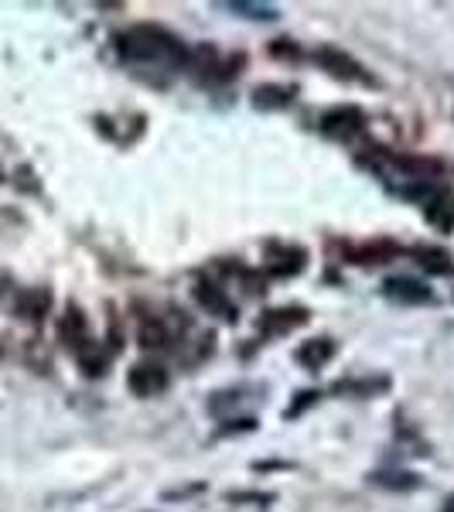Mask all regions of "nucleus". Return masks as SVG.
Returning a JSON list of instances; mask_svg holds the SVG:
<instances>
[{
    "instance_id": "f257e3e1",
    "label": "nucleus",
    "mask_w": 454,
    "mask_h": 512,
    "mask_svg": "<svg viewBox=\"0 0 454 512\" xmlns=\"http://www.w3.org/2000/svg\"><path fill=\"white\" fill-rule=\"evenodd\" d=\"M117 48L127 62H147V65H178L188 62L185 45L171 35V31L158 28V24H134L123 35H117Z\"/></svg>"
},
{
    "instance_id": "f03ea898",
    "label": "nucleus",
    "mask_w": 454,
    "mask_h": 512,
    "mask_svg": "<svg viewBox=\"0 0 454 512\" xmlns=\"http://www.w3.org/2000/svg\"><path fill=\"white\" fill-rule=\"evenodd\" d=\"M362 127H366V113L359 106H338V110H328L321 117V134L335 140H352L356 134H362Z\"/></svg>"
},
{
    "instance_id": "7ed1b4c3",
    "label": "nucleus",
    "mask_w": 454,
    "mask_h": 512,
    "mask_svg": "<svg viewBox=\"0 0 454 512\" xmlns=\"http://www.w3.org/2000/svg\"><path fill=\"white\" fill-rule=\"evenodd\" d=\"M168 383H171V376H168V369L158 366V362H137L134 369H130V376H127V386H130V393L134 396H158L168 390Z\"/></svg>"
},
{
    "instance_id": "20e7f679",
    "label": "nucleus",
    "mask_w": 454,
    "mask_h": 512,
    "mask_svg": "<svg viewBox=\"0 0 454 512\" xmlns=\"http://www.w3.org/2000/svg\"><path fill=\"white\" fill-rule=\"evenodd\" d=\"M383 294L396 304H431L434 294L427 284H420L414 277H390L383 284Z\"/></svg>"
},
{
    "instance_id": "39448f33",
    "label": "nucleus",
    "mask_w": 454,
    "mask_h": 512,
    "mask_svg": "<svg viewBox=\"0 0 454 512\" xmlns=\"http://www.w3.org/2000/svg\"><path fill=\"white\" fill-rule=\"evenodd\" d=\"M315 59H318L321 65H325V69L332 72L335 79H359V76H362L359 62L352 59V55H345L342 48L325 45V48H318V52H315Z\"/></svg>"
},
{
    "instance_id": "423d86ee",
    "label": "nucleus",
    "mask_w": 454,
    "mask_h": 512,
    "mask_svg": "<svg viewBox=\"0 0 454 512\" xmlns=\"http://www.w3.org/2000/svg\"><path fill=\"white\" fill-rule=\"evenodd\" d=\"M304 321H308V311L304 308H274L263 315L260 328L267 335H280V332H291V328L304 325Z\"/></svg>"
},
{
    "instance_id": "0eeeda50",
    "label": "nucleus",
    "mask_w": 454,
    "mask_h": 512,
    "mask_svg": "<svg viewBox=\"0 0 454 512\" xmlns=\"http://www.w3.org/2000/svg\"><path fill=\"white\" fill-rule=\"evenodd\" d=\"M59 338L69 349H82V345L89 342V328H86V318H82V311L79 308H69L62 315V321H59Z\"/></svg>"
},
{
    "instance_id": "6e6552de",
    "label": "nucleus",
    "mask_w": 454,
    "mask_h": 512,
    "mask_svg": "<svg viewBox=\"0 0 454 512\" xmlns=\"http://www.w3.org/2000/svg\"><path fill=\"white\" fill-rule=\"evenodd\" d=\"M332 355H335V342H332V338H311V342H304L301 349H297V362H301L304 369H311V373H315V369L325 366Z\"/></svg>"
},
{
    "instance_id": "1a4fd4ad",
    "label": "nucleus",
    "mask_w": 454,
    "mask_h": 512,
    "mask_svg": "<svg viewBox=\"0 0 454 512\" xmlns=\"http://www.w3.org/2000/svg\"><path fill=\"white\" fill-rule=\"evenodd\" d=\"M195 297L205 304V308L216 311V315H222L226 321H236V308H233V301H229V297L222 294L216 284H198V287H195Z\"/></svg>"
},
{
    "instance_id": "9d476101",
    "label": "nucleus",
    "mask_w": 454,
    "mask_h": 512,
    "mask_svg": "<svg viewBox=\"0 0 454 512\" xmlns=\"http://www.w3.org/2000/svg\"><path fill=\"white\" fill-rule=\"evenodd\" d=\"M291 99H294L291 86H260L253 93V106L257 110H284V106H291Z\"/></svg>"
},
{
    "instance_id": "9b49d317",
    "label": "nucleus",
    "mask_w": 454,
    "mask_h": 512,
    "mask_svg": "<svg viewBox=\"0 0 454 512\" xmlns=\"http://www.w3.org/2000/svg\"><path fill=\"white\" fill-rule=\"evenodd\" d=\"M48 304H52V294H48L45 287H35V291H24V294L18 297V315H21V318L38 321V318L48 311Z\"/></svg>"
},
{
    "instance_id": "f8f14e48",
    "label": "nucleus",
    "mask_w": 454,
    "mask_h": 512,
    "mask_svg": "<svg viewBox=\"0 0 454 512\" xmlns=\"http://www.w3.org/2000/svg\"><path fill=\"white\" fill-rule=\"evenodd\" d=\"M226 11L239 14V18H250V21H277V7L274 4H250V0H229V4H222Z\"/></svg>"
},
{
    "instance_id": "ddd939ff",
    "label": "nucleus",
    "mask_w": 454,
    "mask_h": 512,
    "mask_svg": "<svg viewBox=\"0 0 454 512\" xmlns=\"http://www.w3.org/2000/svg\"><path fill=\"white\" fill-rule=\"evenodd\" d=\"M76 355H79V366L86 369V376H103L106 373V352L99 349V342H93V338H89Z\"/></svg>"
},
{
    "instance_id": "4468645a",
    "label": "nucleus",
    "mask_w": 454,
    "mask_h": 512,
    "mask_svg": "<svg viewBox=\"0 0 454 512\" xmlns=\"http://www.w3.org/2000/svg\"><path fill=\"white\" fill-rule=\"evenodd\" d=\"M373 485L379 489H400V492H410L420 485V478L414 472H376L373 475Z\"/></svg>"
},
{
    "instance_id": "2eb2a0df",
    "label": "nucleus",
    "mask_w": 454,
    "mask_h": 512,
    "mask_svg": "<svg viewBox=\"0 0 454 512\" xmlns=\"http://www.w3.org/2000/svg\"><path fill=\"white\" fill-rule=\"evenodd\" d=\"M417 256H420V267H424L427 274L448 277L454 270V260L444 250H417Z\"/></svg>"
},
{
    "instance_id": "dca6fc26",
    "label": "nucleus",
    "mask_w": 454,
    "mask_h": 512,
    "mask_svg": "<svg viewBox=\"0 0 454 512\" xmlns=\"http://www.w3.org/2000/svg\"><path fill=\"white\" fill-rule=\"evenodd\" d=\"M168 332H164V325L161 321H144V325H140V345H144V349H168Z\"/></svg>"
},
{
    "instance_id": "f3484780",
    "label": "nucleus",
    "mask_w": 454,
    "mask_h": 512,
    "mask_svg": "<svg viewBox=\"0 0 454 512\" xmlns=\"http://www.w3.org/2000/svg\"><path fill=\"white\" fill-rule=\"evenodd\" d=\"M396 250L390 243H376V246H366V250L359 253V263H386Z\"/></svg>"
},
{
    "instance_id": "a211bd4d",
    "label": "nucleus",
    "mask_w": 454,
    "mask_h": 512,
    "mask_svg": "<svg viewBox=\"0 0 454 512\" xmlns=\"http://www.w3.org/2000/svg\"><path fill=\"white\" fill-rule=\"evenodd\" d=\"M229 502H274V495L267 492H229Z\"/></svg>"
},
{
    "instance_id": "6ab92c4d",
    "label": "nucleus",
    "mask_w": 454,
    "mask_h": 512,
    "mask_svg": "<svg viewBox=\"0 0 454 512\" xmlns=\"http://www.w3.org/2000/svg\"><path fill=\"white\" fill-rule=\"evenodd\" d=\"M441 512H454V495H451L448 502H444V509H441Z\"/></svg>"
}]
</instances>
